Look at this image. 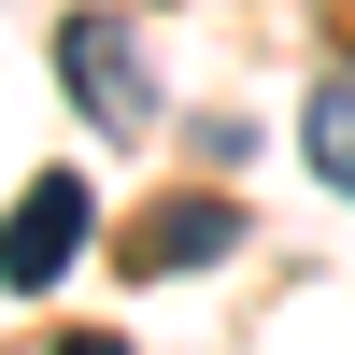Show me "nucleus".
I'll use <instances>...</instances> for the list:
<instances>
[{
    "label": "nucleus",
    "instance_id": "obj_3",
    "mask_svg": "<svg viewBox=\"0 0 355 355\" xmlns=\"http://www.w3.org/2000/svg\"><path fill=\"white\" fill-rule=\"evenodd\" d=\"M227 242H242V214H227V199H157V214H142L128 227V270H199V256H227Z\"/></svg>",
    "mask_w": 355,
    "mask_h": 355
},
{
    "label": "nucleus",
    "instance_id": "obj_5",
    "mask_svg": "<svg viewBox=\"0 0 355 355\" xmlns=\"http://www.w3.org/2000/svg\"><path fill=\"white\" fill-rule=\"evenodd\" d=\"M57 355H128V341H57Z\"/></svg>",
    "mask_w": 355,
    "mask_h": 355
},
{
    "label": "nucleus",
    "instance_id": "obj_4",
    "mask_svg": "<svg viewBox=\"0 0 355 355\" xmlns=\"http://www.w3.org/2000/svg\"><path fill=\"white\" fill-rule=\"evenodd\" d=\"M299 157H313V185H341V199H355V71H327V85H313Z\"/></svg>",
    "mask_w": 355,
    "mask_h": 355
},
{
    "label": "nucleus",
    "instance_id": "obj_1",
    "mask_svg": "<svg viewBox=\"0 0 355 355\" xmlns=\"http://www.w3.org/2000/svg\"><path fill=\"white\" fill-rule=\"evenodd\" d=\"M57 85H71L85 128H114V142L157 128V57H142L128 15H71V28H57Z\"/></svg>",
    "mask_w": 355,
    "mask_h": 355
},
{
    "label": "nucleus",
    "instance_id": "obj_2",
    "mask_svg": "<svg viewBox=\"0 0 355 355\" xmlns=\"http://www.w3.org/2000/svg\"><path fill=\"white\" fill-rule=\"evenodd\" d=\"M71 256H85V171H28L15 214H0V284H15V299H43Z\"/></svg>",
    "mask_w": 355,
    "mask_h": 355
}]
</instances>
